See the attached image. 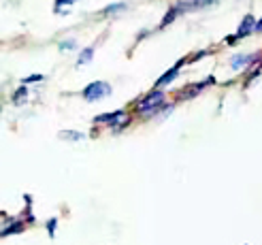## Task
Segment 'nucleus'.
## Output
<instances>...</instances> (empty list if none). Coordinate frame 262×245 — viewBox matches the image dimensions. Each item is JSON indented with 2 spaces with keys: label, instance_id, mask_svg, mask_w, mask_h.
<instances>
[{
  "label": "nucleus",
  "instance_id": "1",
  "mask_svg": "<svg viewBox=\"0 0 262 245\" xmlns=\"http://www.w3.org/2000/svg\"><path fill=\"white\" fill-rule=\"evenodd\" d=\"M164 102V94L160 92V90H156V92L147 94L145 98H143L139 105H137V111L139 113H156L158 111V107Z\"/></svg>",
  "mask_w": 262,
  "mask_h": 245
},
{
  "label": "nucleus",
  "instance_id": "2",
  "mask_svg": "<svg viewBox=\"0 0 262 245\" xmlns=\"http://www.w3.org/2000/svg\"><path fill=\"white\" fill-rule=\"evenodd\" d=\"M111 94V85L107 81H94L90 83L85 90H83V98L85 100H100V98H107Z\"/></svg>",
  "mask_w": 262,
  "mask_h": 245
},
{
  "label": "nucleus",
  "instance_id": "3",
  "mask_svg": "<svg viewBox=\"0 0 262 245\" xmlns=\"http://www.w3.org/2000/svg\"><path fill=\"white\" fill-rule=\"evenodd\" d=\"M256 26H258V21L254 19L252 13H250V15H245L243 21H241V26H239V34H237V36H239V38H241V36H247L252 30H256Z\"/></svg>",
  "mask_w": 262,
  "mask_h": 245
},
{
  "label": "nucleus",
  "instance_id": "4",
  "mask_svg": "<svg viewBox=\"0 0 262 245\" xmlns=\"http://www.w3.org/2000/svg\"><path fill=\"white\" fill-rule=\"evenodd\" d=\"M181 64H186V60H179V62L175 64V66H173L171 71L164 73V75L160 77V79L156 81V87H162V85H166V83H171V81L175 79V77H177V73H179V66H181Z\"/></svg>",
  "mask_w": 262,
  "mask_h": 245
},
{
  "label": "nucleus",
  "instance_id": "5",
  "mask_svg": "<svg viewBox=\"0 0 262 245\" xmlns=\"http://www.w3.org/2000/svg\"><path fill=\"white\" fill-rule=\"evenodd\" d=\"M124 111H115V113H104V115H98V118L94 120L96 124H102V122H107V124H113L115 126V122L117 120H124Z\"/></svg>",
  "mask_w": 262,
  "mask_h": 245
},
{
  "label": "nucleus",
  "instance_id": "6",
  "mask_svg": "<svg viewBox=\"0 0 262 245\" xmlns=\"http://www.w3.org/2000/svg\"><path fill=\"white\" fill-rule=\"evenodd\" d=\"M215 0H186V3L177 5L179 11H188V9H201V7H207V5H213Z\"/></svg>",
  "mask_w": 262,
  "mask_h": 245
},
{
  "label": "nucleus",
  "instance_id": "7",
  "mask_svg": "<svg viewBox=\"0 0 262 245\" xmlns=\"http://www.w3.org/2000/svg\"><path fill=\"white\" fill-rule=\"evenodd\" d=\"M245 62H252V58H250V56H234V58L230 60V66H232L234 71H241V69L245 66Z\"/></svg>",
  "mask_w": 262,
  "mask_h": 245
},
{
  "label": "nucleus",
  "instance_id": "8",
  "mask_svg": "<svg viewBox=\"0 0 262 245\" xmlns=\"http://www.w3.org/2000/svg\"><path fill=\"white\" fill-rule=\"evenodd\" d=\"M21 230H24V224L15 222V224H11V226H7V228L3 230V237H9V235H17V233H21Z\"/></svg>",
  "mask_w": 262,
  "mask_h": 245
},
{
  "label": "nucleus",
  "instance_id": "9",
  "mask_svg": "<svg viewBox=\"0 0 262 245\" xmlns=\"http://www.w3.org/2000/svg\"><path fill=\"white\" fill-rule=\"evenodd\" d=\"M177 15H179V7H173L171 11H168V15H164V19L160 21V28H164L166 24H171V21H173Z\"/></svg>",
  "mask_w": 262,
  "mask_h": 245
},
{
  "label": "nucleus",
  "instance_id": "10",
  "mask_svg": "<svg viewBox=\"0 0 262 245\" xmlns=\"http://www.w3.org/2000/svg\"><path fill=\"white\" fill-rule=\"evenodd\" d=\"M92 56H94V49H92V47H85V49L81 51V56H79V64H88V62L92 60Z\"/></svg>",
  "mask_w": 262,
  "mask_h": 245
},
{
  "label": "nucleus",
  "instance_id": "11",
  "mask_svg": "<svg viewBox=\"0 0 262 245\" xmlns=\"http://www.w3.org/2000/svg\"><path fill=\"white\" fill-rule=\"evenodd\" d=\"M43 79V75H32V77H24V85H28V83H34V81H41Z\"/></svg>",
  "mask_w": 262,
  "mask_h": 245
},
{
  "label": "nucleus",
  "instance_id": "12",
  "mask_svg": "<svg viewBox=\"0 0 262 245\" xmlns=\"http://www.w3.org/2000/svg\"><path fill=\"white\" fill-rule=\"evenodd\" d=\"M24 96H26V87H19L17 92H15V96H13V100H15V102H21Z\"/></svg>",
  "mask_w": 262,
  "mask_h": 245
},
{
  "label": "nucleus",
  "instance_id": "13",
  "mask_svg": "<svg viewBox=\"0 0 262 245\" xmlns=\"http://www.w3.org/2000/svg\"><path fill=\"white\" fill-rule=\"evenodd\" d=\"M56 224H58V220H49V224H47V228H49V237H54V235H56Z\"/></svg>",
  "mask_w": 262,
  "mask_h": 245
},
{
  "label": "nucleus",
  "instance_id": "14",
  "mask_svg": "<svg viewBox=\"0 0 262 245\" xmlns=\"http://www.w3.org/2000/svg\"><path fill=\"white\" fill-rule=\"evenodd\" d=\"M71 3H75V0H56V11H60V9H62V5L67 7V5H71Z\"/></svg>",
  "mask_w": 262,
  "mask_h": 245
},
{
  "label": "nucleus",
  "instance_id": "15",
  "mask_svg": "<svg viewBox=\"0 0 262 245\" xmlns=\"http://www.w3.org/2000/svg\"><path fill=\"white\" fill-rule=\"evenodd\" d=\"M60 47H62V49H73V47H75V43H73V41H67V43H62Z\"/></svg>",
  "mask_w": 262,
  "mask_h": 245
},
{
  "label": "nucleus",
  "instance_id": "16",
  "mask_svg": "<svg viewBox=\"0 0 262 245\" xmlns=\"http://www.w3.org/2000/svg\"><path fill=\"white\" fill-rule=\"evenodd\" d=\"M237 41H239V36H237V34H234V36H228V38H226V43H237Z\"/></svg>",
  "mask_w": 262,
  "mask_h": 245
},
{
  "label": "nucleus",
  "instance_id": "17",
  "mask_svg": "<svg viewBox=\"0 0 262 245\" xmlns=\"http://www.w3.org/2000/svg\"><path fill=\"white\" fill-rule=\"evenodd\" d=\"M256 30H258V32H262V19L258 21V26H256Z\"/></svg>",
  "mask_w": 262,
  "mask_h": 245
}]
</instances>
